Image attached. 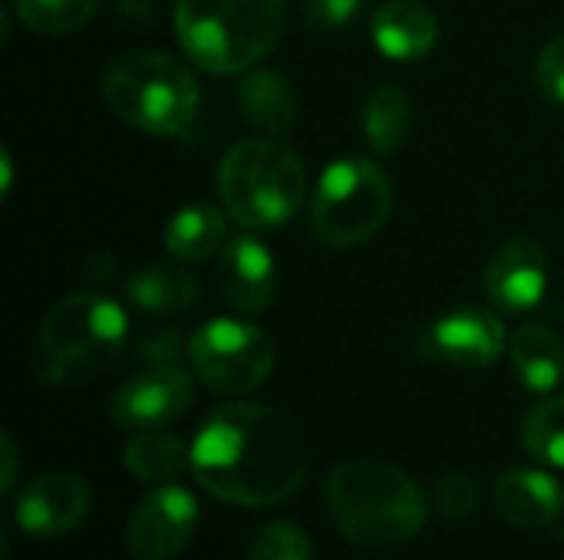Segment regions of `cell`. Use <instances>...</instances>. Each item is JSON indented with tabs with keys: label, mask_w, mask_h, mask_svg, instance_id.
I'll list each match as a JSON object with an SVG mask.
<instances>
[{
	"label": "cell",
	"mask_w": 564,
	"mask_h": 560,
	"mask_svg": "<svg viewBox=\"0 0 564 560\" xmlns=\"http://www.w3.org/2000/svg\"><path fill=\"white\" fill-rule=\"evenodd\" d=\"M311 449L301 426L274 406L231 403L215 409L192 442V475L215 498L274 508L307 479Z\"/></svg>",
	"instance_id": "cell-1"
},
{
	"label": "cell",
	"mask_w": 564,
	"mask_h": 560,
	"mask_svg": "<svg viewBox=\"0 0 564 560\" xmlns=\"http://www.w3.org/2000/svg\"><path fill=\"white\" fill-rule=\"evenodd\" d=\"M324 498L334 525L364 551H397L426 525L420 485L403 469L380 459H347L334 465Z\"/></svg>",
	"instance_id": "cell-2"
},
{
	"label": "cell",
	"mask_w": 564,
	"mask_h": 560,
	"mask_svg": "<svg viewBox=\"0 0 564 560\" xmlns=\"http://www.w3.org/2000/svg\"><path fill=\"white\" fill-rule=\"evenodd\" d=\"M185 56L215 76L254 69L284 33V0H175Z\"/></svg>",
	"instance_id": "cell-3"
},
{
	"label": "cell",
	"mask_w": 564,
	"mask_h": 560,
	"mask_svg": "<svg viewBox=\"0 0 564 560\" xmlns=\"http://www.w3.org/2000/svg\"><path fill=\"white\" fill-rule=\"evenodd\" d=\"M126 340L129 317L119 300L99 290L66 294L40 327V376L53 386H83L122 356Z\"/></svg>",
	"instance_id": "cell-4"
},
{
	"label": "cell",
	"mask_w": 564,
	"mask_h": 560,
	"mask_svg": "<svg viewBox=\"0 0 564 560\" xmlns=\"http://www.w3.org/2000/svg\"><path fill=\"white\" fill-rule=\"evenodd\" d=\"M106 106L149 135H185L198 116L202 92L192 69L162 50L122 53L102 76Z\"/></svg>",
	"instance_id": "cell-5"
},
{
	"label": "cell",
	"mask_w": 564,
	"mask_h": 560,
	"mask_svg": "<svg viewBox=\"0 0 564 560\" xmlns=\"http://www.w3.org/2000/svg\"><path fill=\"white\" fill-rule=\"evenodd\" d=\"M218 191L238 224L251 231L281 228L307 198V168L294 149L274 139H245L225 152Z\"/></svg>",
	"instance_id": "cell-6"
},
{
	"label": "cell",
	"mask_w": 564,
	"mask_h": 560,
	"mask_svg": "<svg viewBox=\"0 0 564 560\" xmlns=\"http://www.w3.org/2000/svg\"><path fill=\"white\" fill-rule=\"evenodd\" d=\"M393 211V185L387 172L360 155L337 158L317 182L311 201V228L330 248H354L373 238Z\"/></svg>",
	"instance_id": "cell-7"
},
{
	"label": "cell",
	"mask_w": 564,
	"mask_h": 560,
	"mask_svg": "<svg viewBox=\"0 0 564 560\" xmlns=\"http://www.w3.org/2000/svg\"><path fill=\"white\" fill-rule=\"evenodd\" d=\"M195 376L221 396H248L268 383L274 347L264 330L248 320L215 317L188 337Z\"/></svg>",
	"instance_id": "cell-8"
},
{
	"label": "cell",
	"mask_w": 564,
	"mask_h": 560,
	"mask_svg": "<svg viewBox=\"0 0 564 560\" xmlns=\"http://www.w3.org/2000/svg\"><path fill=\"white\" fill-rule=\"evenodd\" d=\"M192 376L175 360L145 363L112 396V419L126 429H162L192 406Z\"/></svg>",
	"instance_id": "cell-9"
},
{
	"label": "cell",
	"mask_w": 564,
	"mask_h": 560,
	"mask_svg": "<svg viewBox=\"0 0 564 560\" xmlns=\"http://www.w3.org/2000/svg\"><path fill=\"white\" fill-rule=\"evenodd\" d=\"M195 525V498L178 485H162L135 508L126 531V548L135 560H172L192 541Z\"/></svg>",
	"instance_id": "cell-10"
},
{
	"label": "cell",
	"mask_w": 564,
	"mask_h": 560,
	"mask_svg": "<svg viewBox=\"0 0 564 560\" xmlns=\"http://www.w3.org/2000/svg\"><path fill=\"white\" fill-rule=\"evenodd\" d=\"M423 350L449 366L486 370L506 350V327L489 310L463 307L433 320L423 330Z\"/></svg>",
	"instance_id": "cell-11"
},
{
	"label": "cell",
	"mask_w": 564,
	"mask_h": 560,
	"mask_svg": "<svg viewBox=\"0 0 564 560\" xmlns=\"http://www.w3.org/2000/svg\"><path fill=\"white\" fill-rule=\"evenodd\" d=\"M486 290L492 304L509 314H529L549 290V257L535 238H509L496 248L486 267Z\"/></svg>",
	"instance_id": "cell-12"
},
{
	"label": "cell",
	"mask_w": 564,
	"mask_h": 560,
	"mask_svg": "<svg viewBox=\"0 0 564 560\" xmlns=\"http://www.w3.org/2000/svg\"><path fill=\"white\" fill-rule=\"evenodd\" d=\"M93 495L79 475L43 472L17 498V525L30 535H63L83 525Z\"/></svg>",
	"instance_id": "cell-13"
},
{
	"label": "cell",
	"mask_w": 564,
	"mask_h": 560,
	"mask_svg": "<svg viewBox=\"0 0 564 560\" xmlns=\"http://www.w3.org/2000/svg\"><path fill=\"white\" fill-rule=\"evenodd\" d=\"M218 287L235 310L261 314L274 300V287H278L271 251L254 234L228 238L218 257Z\"/></svg>",
	"instance_id": "cell-14"
},
{
	"label": "cell",
	"mask_w": 564,
	"mask_h": 560,
	"mask_svg": "<svg viewBox=\"0 0 564 560\" xmlns=\"http://www.w3.org/2000/svg\"><path fill=\"white\" fill-rule=\"evenodd\" d=\"M370 36L387 59L416 63L433 53L440 40V20L420 0H390L370 17Z\"/></svg>",
	"instance_id": "cell-15"
},
{
	"label": "cell",
	"mask_w": 564,
	"mask_h": 560,
	"mask_svg": "<svg viewBox=\"0 0 564 560\" xmlns=\"http://www.w3.org/2000/svg\"><path fill=\"white\" fill-rule=\"evenodd\" d=\"M492 498H496V512L509 525L525 528V531L552 528L564 505L562 485L552 475L535 472V469H512L499 475Z\"/></svg>",
	"instance_id": "cell-16"
},
{
	"label": "cell",
	"mask_w": 564,
	"mask_h": 560,
	"mask_svg": "<svg viewBox=\"0 0 564 560\" xmlns=\"http://www.w3.org/2000/svg\"><path fill=\"white\" fill-rule=\"evenodd\" d=\"M238 109L254 132L281 135L297 116V96L291 83L274 69H248L238 83Z\"/></svg>",
	"instance_id": "cell-17"
},
{
	"label": "cell",
	"mask_w": 564,
	"mask_h": 560,
	"mask_svg": "<svg viewBox=\"0 0 564 560\" xmlns=\"http://www.w3.org/2000/svg\"><path fill=\"white\" fill-rule=\"evenodd\" d=\"M126 297L149 317H175L198 297V281L178 264H142L126 277Z\"/></svg>",
	"instance_id": "cell-18"
},
{
	"label": "cell",
	"mask_w": 564,
	"mask_h": 560,
	"mask_svg": "<svg viewBox=\"0 0 564 560\" xmlns=\"http://www.w3.org/2000/svg\"><path fill=\"white\" fill-rule=\"evenodd\" d=\"M512 366L529 393H552L562 383L564 343L545 323H525L512 337Z\"/></svg>",
	"instance_id": "cell-19"
},
{
	"label": "cell",
	"mask_w": 564,
	"mask_h": 560,
	"mask_svg": "<svg viewBox=\"0 0 564 560\" xmlns=\"http://www.w3.org/2000/svg\"><path fill=\"white\" fill-rule=\"evenodd\" d=\"M228 211L215 208V205H188L182 208L169 228H165V251L175 261H208L212 254H221V248L228 244Z\"/></svg>",
	"instance_id": "cell-20"
},
{
	"label": "cell",
	"mask_w": 564,
	"mask_h": 560,
	"mask_svg": "<svg viewBox=\"0 0 564 560\" xmlns=\"http://www.w3.org/2000/svg\"><path fill=\"white\" fill-rule=\"evenodd\" d=\"M364 139L367 145L377 152V155H393L410 129H413V106H410V96L393 86V83H383L370 92L367 106H364Z\"/></svg>",
	"instance_id": "cell-21"
},
{
	"label": "cell",
	"mask_w": 564,
	"mask_h": 560,
	"mask_svg": "<svg viewBox=\"0 0 564 560\" xmlns=\"http://www.w3.org/2000/svg\"><path fill=\"white\" fill-rule=\"evenodd\" d=\"M122 462L135 479L152 482V485H165V482L178 479L185 469H192V449L178 436L145 429L126 446Z\"/></svg>",
	"instance_id": "cell-22"
},
{
	"label": "cell",
	"mask_w": 564,
	"mask_h": 560,
	"mask_svg": "<svg viewBox=\"0 0 564 560\" xmlns=\"http://www.w3.org/2000/svg\"><path fill=\"white\" fill-rule=\"evenodd\" d=\"M522 446L539 462L564 469V396H552L529 409L522 422Z\"/></svg>",
	"instance_id": "cell-23"
},
{
	"label": "cell",
	"mask_w": 564,
	"mask_h": 560,
	"mask_svg": "<svg viewBox=\"0 0 564 560\" xmlns=\"http://www.w3.org/2000/svg\"><path fill=\"white\" fill-rule=\"evenodd\" d=\"M99 3L102 0H13L17 17L30 30L46 36H63L79 30L99 10Z\"/></svg>",
	"instance_id": "cell-24"
},
{
	"label": "cell",
	"mask_w": 564,
	"mask_h": 560,
	"mask_svg": "<svg viewBox=\"0 0 564 560\" xmlns=\"http://www.w3.org/2000/svg\"><path fill=\"white\" fill-rule=\"evenodd\" d=\"M311 541L307 535L291 525V521H271L264 525L254 541H251V551L248 560H311Z\"/></svg>",
	"instance_id": "cell-25"
},
{
	"label": "cell",
	"mask_w": 564,
	"mask_h": 560,
	"mask_svg": "<svg viewBox=\"0 0 564 560\" xmlns=\"http://www.w3.org/2000/svg\"><path fill=\"white\" fill-rule=\"evenodd\" d=\"M433 495H436V508L443 518H469L476 508H479V485L469 479V475H443L436 485H433Z\"/></svg>",
	"instance_id": "cell-26"
},
{
	"label": "cell",
	"mask_w": 564,
	"mask_h": 560,
	"mask_svg": "<svg viewBox=\"0 0 564 560\" xmlns=\"http://www.w3.org/2000/svg\"><path fill=\"white\" fill-rule=\"evenodd\" d=\"M364 0H304V26L311 33H334L354 23Z\"/></svg>",
	"instance_id": "cell-27"
},
{
	"label": "cell",
	"mask_w": 564,
	"mask_h": 560,
	"mask_svg": "<svg viewBox=\"0 0 564 560\" xmlns=\"http://www.w3.org/2000/svg\"><path fill=\"white\" fill-rule=\"evenodd\" d=\"M535 79H539V89L552 102L564 106V33L555 36L552 43H545V50L539 56V66H535Z\"/></svg>",
	"instance_id": "cell-28"
},
{
	"label": "cell",
	"mask_w": 564,
	"mask_h": 560,
	"mask_svg": "<svg viewBox=\"0 0 564 560\" xmlns=\"http://www.w3.org/2000/svg\"><path fill=\"white\" fill-rule=\"evenodd\" d=\"M119 17L135 30H149L155 23V0H119Z\"/></svg>",
	"instance_id": "cell-29"
},
{
	"label": "cell",
	"mask_w": 564,
	"mask_h": 560,
	"mask_svg": "<svg viewBox=\"0 0 564 560\" xmlns=\"http://www.w3.org/2000/svg\"><path fill=\"white\" fill-rule=\"evenodd\" d=\"M0 452H3V475H0V488L3 492H10L13 488V479H17V446H13V439L3 432L0 436Z\"/></svg>",
	"instance_id": "cell-30"
}]
</instances>
